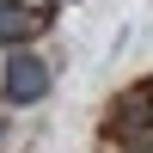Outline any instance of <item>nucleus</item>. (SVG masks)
<instances>
[{"instance_id": "1", "label": "nucleus", "mask_w": 153, "mask_h": 153, "mask_svg": "<svg viewBox=\"0 0 153 153\" xmlns=\"http://www.w3.org/2000/svg\"><path fill=\"white\" fill-rule=\"evenodd\" d=\"M49 86H55V74H49L43 55H31V49H12L6 68H0V98L6 104H43Z\"/></svg>"}, {"instance_id": "2", "label": "nucleus", "mask_w": 153, "mask_h": 153, "mask_svg": "<svg viewBox=\"0 0 153 153\" xmlns=\"http://www.w3.org/2000/svg\"><path fill=\"white\" fill-rule=\"evenodd\" d=\"M37 25H43V19H37L25 0H0V49H25Z\"/></svg>"}, {"instance_id": "3", "label": "nucleus", "mask_w": 153, "mask_h": 153, "mask_svg": "<svg viewBox=\"0 0 153 153\" xmlns=\"http://www.w3.org/2000/svg\"><path fill=\"white\" fill-rule=\"evenodd\" d=\"M123 153H153V129H141V135H129V147Z\"/></svg>"}]
</instances>
